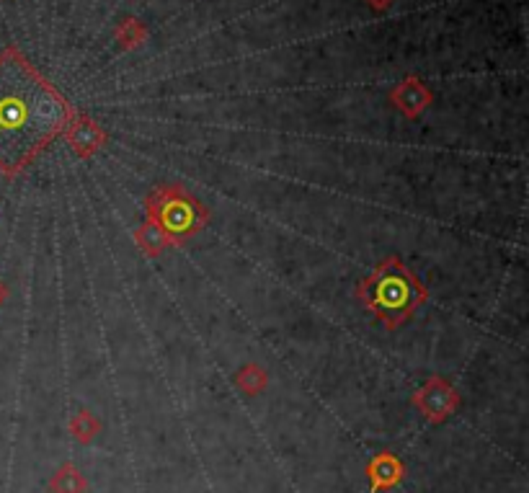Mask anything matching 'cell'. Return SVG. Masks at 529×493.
<instances>
[{"label":"cell","instance_id":"obj_1","mask_svg":"<svg viewBox=\"0 0 529 493\" xmlns=\"http://www.w3.org/2000/svg\"><path fill=\"white\" fill-rule=\"evenodd\" d=\"M75 109L19 50H0V176L16 179L62 137Z\"/></svg>","mask_w":529,"mask_h":493},{"label":"cell","instance_id":"obj_2","mask_svg":"<svg viewBox=\"0 0 529 493\" xmlns=\"http://www.w3.org/2000/svg\"><path fill=\"white\" fill-rule=\"evenodd\" d=\"M357 300L375 315L385 328L406 326L429 300V290L398 256H388L375 272L357 284Z\"/></svg>","mask_w":529,"mask_h":493},{"label":"cell","instance_id":"obj_3","mask_svg":"<svg viewBox=\"0 0 529 493\" xmlns=\"http://www.w3.org/2000/svg\"><path fill=\"white\" fill-rule=\"evenodd\" d=\"M145 220L163 230L176 248L207 228L210 210L181 184H166L145 197Z\"/></svg>","mask_w":529,"mask_h":493},{"label":"cell","instance_id":"obj_4","mask_svg":"<svg viewBox=\"0 0 529 493\" xmlns=\"http://www.w3.org/2000/svg\"><path fill=\"white\" fill-rule=\"evenodd\" d=\"M411 403L429 424H444L460 408V393H457L450 380L431 375L424 388L413 393Z\"/></svg>","mask_w":529,"mask_h":493},{"label":"cell","instance_id":"obj_5","mask_svg":"<svg viewBox=\"0 0 529 493\" xmlns=\"http://www.w3.org/2000/svg\"><path fill=\"white\" fill-rule=\"evenodd\" d=\"M62 135H65L70 150L80 161H91L93 155H99L104 150L106 140H109L104 127L96 119L88 117V114H83V111H75Z\"/></svg>","mask_w":529,"mask_h":493},{"label":"cell","instance_id":"obj_6","mask_svg":"<svg viewBox=\"0 0 529 493\" xmlns=\"http://www.w3.org/2000/svg\"><path fill=\"white\" fill-rule=\"evenodd\" d=\"M388 101L395 106V109L403 114L406 119H419L426 109L434 101V93L426 86L421 78L416 75H406L403 81L395 83L388 93Z\"/></svg>","mask_w":529,"mask_h":493},{"label":"cell","instance_id":"obj_7","mask_svg":"<svg viewBox=\"0 0 529 493\" xmlns=\"http://www.w3.org/2000/svg\"><path fill=\"white\" fill-rule=\"evenodd\" d=\"M364 475H367V481H370V491L372 493H385L398 488L400 483L406 481V465L400 460L398 455L393 452H380L367 463L364 468Z\"/></svg>","mask_w":529,"mask_h":493},{"label":"cell","instance_id":"obj_8","mask_svg":"<svg viewBox=\"0 0 529 493\" xmlns=\"http://www.w3.org/2000/svg\"><path fill=\"white\" fill-rule=\"evenodd\" d=\"M135 243L148 259H160L168 248H173V243L168 241V235L160 228H155L153 222H142L140 228L135 230Z\"/></svg>","mask_w":529,"mask_h":493},{"label":"cell","instance_id":"obj_9","mask_svg":"<svg viewBox=\"0 0 529 493\" xmlns=\"http://www.w3.org/2000/svg\"><path fill=\"white\" fill-rule=\"evenodd\" d=\"M88 481L75 463H62L50 478V493H86Z\"/></svg>","mask_w":529,"mask_h":493},{"label":"cell","instance_id":"obj_10","mask_svg":"<svg viewBox=\"0 0 529 493\" xmlns=\"http://www.w3.org/2000/svg\"><path fill=\"white\" fill-rule=\"evenodd\" d=\"M235 388H238L240 393L251 395V398L253 395H261L269 388V372H266V367H261V364L246 362L238 370V375H235Z\"/></svg>","mask_w":529,"mask_h":493},{"label":"cell","instance_id":"obj_11","mask_svg":"<svg viewBox=\"0 0 529 493\" xmlns=\"http://www.w3.org/2000/svg\"><path fill=\"white\" fill-rule=\"evenodd\" d=\"M99 434H101L99 416H93V413L86 411V408L75 413L73 419H70V437H73L78 444L96 442Z\"/></svg>","mask_w":529,"mask_h":493},{"label":"cell","instance_id":"obj_12","mask_svg":"<svg viewBox=\"0 0 529 493\" xmlns=\"http://www.w3.org/2000/svg\"><path fill=\"white\" fill-rule=\"evenodd\" d=\"M117 44L122 47V50H137V47H142V44L148 42V26L142 24V21L137 19H122L117 24Z\"/></svg>","mask_w":529,"mask_h":493},{"label":"cell","instance_id":"obj_13","mask_svg":"<svg viewBox=\"0 0 529 493\" xmlns=\"http://www.w3.org/2000/svg\"><path fill=\"white\" fill-rule=\"evenodd\" d=\"M364 3H367L375 13H385L390 6H393L395 0H364Z\"/></svg>","mask_w":529,"mask_h":493},{"label":"cell","instance_id":"obj_14","mask_svg":"<svg viewBox=\"0 0 529 493\" xmlns=\"http://www.w3.org/2000/svg\"><path fill=\"white\" fill-rule=\"evenodd\" d=\"M6 297H8V287H6V282L0 279V308H3V302H6Z\"/></svg>","mask_w":529,"mask_h":493}]
</instances>
